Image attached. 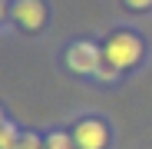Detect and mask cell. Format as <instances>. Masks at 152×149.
<instances>
[{
	"label": "cell",
	"mask_w": 152,
	"mask_h": 149,
	"mask_svg": "<svg viewBox=\"0 0 152 149\" xmlns=\"http://www.w3.org/2000/svg\"><path fill=\"white\" fill-rule=\"evenodd\" d=\"M17 149H43V146H40V139H37V136H30V133H27V136L20 139V146H17Z\"/></svg>",
	"instance_id": "7"
},
{
	"label": "cell",
	"mask_w": 152,
	"mask_h": 149,
	"mask_svg": "<svg viewBox=\"0 0 152 149\" xmlns=\"http://www.w3.org/2000/svg\"><path fill=\"white\" fill-rule=\"evenodd\" d=\"M0 146L4 149H17L20 142H17V129H13V123L10 119H4V133H0Z\"/></svg>",
	"instance_id": "5"
},
{
	"label": "cell",
	"mask_w": 152,
	"mask_h": 149,
	"mask_svg": "<svg viewBox=\"0 0 152 149\" xmlns=\"http://www.w3.org/2000/svg\"><path fill=\"white\" fill-rule=\"evenodd\" d=\"M43 17H46V10H43L40 0H17V7H13V20L23 30H40Z\"/></svg>",
	"instance_id": "3"
},
{
	"label": "cell",
	"mask_w": 152,
	"mask_h": 149,
	"mask_svg": "<svg viewBox=\"0 0 152 149\" xmlns=\"http://www.w3.org/2000/svg\"><path fill=\"white\" fill-rule=\"evenodd\" d=\"M73 142L80 149H103L106 146V129L99 126L96 119H86V123H80V126L73 129Z\"/></svg>",
	"instance_id": "4"
},
{
	"label": "cell",
	"mask_w": 152,
	"mask_h": 149,
	"mask_svg": "<svg viewBox=\"0 0 152 149\" xmlns=\"http://www.w3.org/2000/svg\"><path fill=\"white\" fill-rule=\"evenodd\" d=\"M106 63L113 66V70H126V66H136L139 63V57H142V43L132 37V33H116V37H109V43H106Z\"/></svg>",
	"instance_id": "1"
},
{
	"label": "cell",
	"mask_w": 152,
	"mask_h": 149,
	"mask_svg": "<svg viewBox=\"0 0 152 149\" xmlns=\"http://www.w3.org/2000/svg\"><path fill=\"white\" fill-rule=\"evenodd\" d=\"M129 7H136V10H145V7H152V0H126Z\"/></svg>",
	"instance_id": "8"
},
{
	"label": "cell",
	"mask_w": 152,
	"mask_h": 149,
	"mask_svg": "<svg viewBox=\"0 0 152 149\" xmlns=\"http://www.w3.org/2000/svg\"><path fill=\"white\" fill-rule=\"evenodd\" d=\"M69 66L76 73H99V63H103V53L93 46V43H73L69 53H66Z\"/></svg>",
	"instance_id": "2"
},
{
	"label": "cell",
	"mask_w": 152,
	"mask_h": 149,
	"mask_svg": "<svg viewBox=\"0 0 152 149\" xmlns=\"http://www.w3.org/2000/svg\"><path fill=\"white\" fill-rule=\"evenodd\" d=\"M73 146H76V142L66 139V136H60V133H53V136L46 139V149H73Z\"/></svg>",
	"instance_id": "6"
}]
</instances>
